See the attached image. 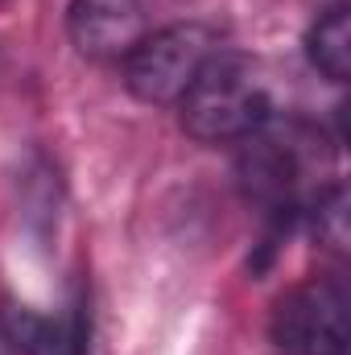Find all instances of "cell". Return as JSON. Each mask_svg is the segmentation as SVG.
<instances>
[{
  "mask_svg": "<svg viewBox=\"0 0 351 355\" xmlns=\"http://www.w3.org/2000/svg\"><path fill=\"white\" fill-rule=\"evenodd\" d=\"M215 50H219L215 29L198 21L145 33L137 50L124 58V87L141 103H178Z\"/></svg>",
  "mask_w": 351,
  "mask_h": 355,
  "instance_id": "obj_3",
  "label": "cell"
},
{
  "mask_svg": "<svg viewBox=\"0 0 351 355\" xmlns=\"http://www.w3.org/2000/svg\"><path fill=\"white\" fill-rule=\"evenodd\" d=\"M331 157V141L318 124L273 112L248 137H240L236 182L240 194L273 223V232H289V223L306 215L314 194L335 182Z\"/></svg>",
  "mask_w": 351,
  "mask_h": 355,
  "instance_id": "obj_1",
  "label": "cell"
},
{
  "mask_svg": "<svg viewBox=\"0 0 351 355\" xmlns=\"http://www.w3.org/2000/svg\"><path fill=\"white\" fill-rule=\"evenodd\" d=\"M302 219L310 223V232L318 236L323 248H331V252H348V186H343L339 178L327 182V186L314 194V202L306 207Z\"/></svg>",
  "mask_w": 351,
  "mask_h": 355,
  "instance_id": "obj_8",
  "label": "cell"
},
{
  "mask_svg": "<svg viewBox=\"0 0 351 355\" xmlns=\"http://www.w3.org/2000/svg\"><path fill=\"white\" fill-rule=\"evenodd\" d=\"M273 116L264 67L244 50H215L178 99V120L198 145H228Z\"/></svg>",
  "mask_w": 351,
  "mask_h": 355,
  "instance_id": "obj_2",
  "label": "cell"
},
{
  "mask_svg": "<svg viewBox=\"0 0 351 355\" xmlns=\"http://www.w3.org/2000/svg\"><path fill=\"white\" fill-rule=\"evenodd\" d=\"M268 339L281 355H348V285L310 277L277 297Z\"/></svg>",
  "mask_w": 351,
  "mask_h": 355,
  "instance_id": "obj_4",
  "label": "cell"
},
{
  "mask_svg": "<svg viewBox=\"0 0 351 355\" xmlns=\"http://www.w3.org/2000/svg\"><path fill=\"white\" fill-rule=\"evenodd\" d=\"M0 335L17 355H87L91 306L79 293L67 314H37L29 306L4 302L0 306Z\"/></svg>",
  "mask_w": 351,
  "mask_h": 355,
  "instance_id": "obj_6",
  "label": "cell"
},
{
  "mask_svg": "<svg viewBox=\"0 0 351 355\" xmlns=\"http://www.w3.org/2000/svg\"><path fill=\"white\" fill-rule=\"evenodd\" d=\"M0 4H4V0H0Z\"/></svg>",
  "mask_w": 351,
  "mask_h": 355,
  "instance_id": "obj_9",
  "label": "cell"
},
{
  "mask_svg": "<svg viewBox=\"0 0 351 355\" xmlns=\"http://www.w3.org/2000/svg\"><path fill=\"white\" fill-rule=\"evenodd\" d=\"M306 58L331 83H348L351 79V8H348V0H331L310 21V29H306Z\"/></svg>",
  "mask_w": 351,
  "mask_h": 355,
  "instance_id": "obj_7",
  "label": "cell"
},
{
  "mask_svg": "<svg viewBox=\"0 0 351 355\" xmlns=\"http://www.w3.org/2000/svg\"><path fill=\"white\" fill-rule=\"evenodd\" d=\"M67 33L91 62H124L145 37V8L141 0H71Z\"/></svg>",
  "mask_w": 351,
  "mask_h": 355,
  "instance_id": "obj_5",
  "label": "cell"
}]
</instances>
